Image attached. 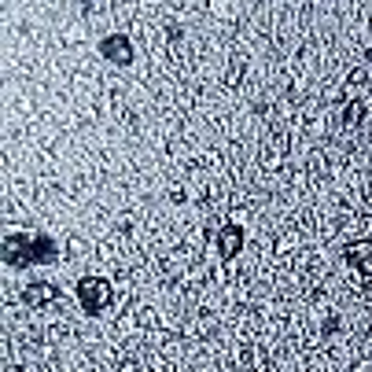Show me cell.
<instances>
[{
  "label": "cell",
  "mask_w": 372,
  "mask_h": 372,
  "mask_svg": "<svg viewBox=\"0 0 372 372\" xmlns=\"http://www.w3.org/2000/svg\"><path fill=\"white\" fill-rule=\"evenodd\" d=\"M74 299H78V306L89 317H100V314L111 310L115 288H111V280H103V277H81L78 288H74Z\"/></svg>",
  "instance_id": "6da1fadb"
},
{
  "label": "cell",
  "mask_w": 372,
  "mask_h": 372,
  "mask_svg": "<svg viewBox=\"0 0 372 372\" xmlns=\"http://www.w3.org/2000/svg\"><path fill=\"white\" fill-rule=\"evenodd\" d=\"M0 262L8 269H30L33 266V236L30 232H11L0 239Z\"/></svg>",
  "instance_id": "7a4b0ae2"
},
{
  "label": "cell",
  "mask_w": 372,
  "mask_h": 372,
  "mask_svg": "<svg viewBox=\"0 0 372 372\" xmlns=\"http://www.w3.org/2000/svg\"><path fill=\"white\" fill-rule=\"evenodd\" d=\"M100 56L107 63H118V67H129V63L137 59V48H133V41H129V33H107L100 41Z\"/></svg>",
  "instance_id": "3957f363"
},
{
  "label": "cell",
  "mask_w": 372,
  "mask_h": 372,
  "mask_svg": "<svg viewBox=\"0 0 372 372\" xmlns=\"http://www.w3.org/2000/svg\"><path fill=\"white\" fill-rule=\"evenodd\" d=\"M343 258H346V266L354 269L358 277H365L372 284V239H354V244H346Z\"/></svg>",
  "instance_id": "277c9868"
},
{
  "label": "cell",
  "mask_w": 372,
  "mask_h": 372,
  "mask_svg": "<svg viewBox=\"0 0 372 372\" xmlns=\"http://www.w3.org/2000/svg\"><path fill=\"white\" fill-rule=\"evenodd\" d=\"M244 239H247L244 225H236V222L222 225V229H217V258H222V262H232L239 251H244Z\"/></svg>",
  "instance_id": "5b68a950"
},
{
  "label": "cell",
  "mask_w": 372,
  "mask_h": 372,
  "mask_svg": "<svg viewBox=\"0 0 372 372\" xmlns=\"http://www.w3.org/2000/svg\"><path fill=\"white\" fill-rule=\"evenodd\" d=\"M59 299V288L52 280H30L23 288V302L30 306V310H45V306H52Z\"/></svg>",
  "instance_id": "8992f818"
},
{
  "label": "cell",
  "mask_w": 372,
  "mask_h": 372,
  "mask_svg": "<svg viewBox=\"0 0 372 372\" xmlns=\"http://www.w3.org/2000/svg\"><path fill=\"white\" fill-rule=\"evenodd\" d=\"M52 262H59V239L37 232L33 236V266H52Z\"/></svg>",
  "instance_id": "52a82bcc"
},
{
  "label": "cell",
  "mask_w": 372,
  "mask_h": 372,
  "mask_svg": "<svg viewBox=\"0 0 372 372\" xmlns=\"http://www.w3.org/2000/svg\"><path fill=\"white\" fill-rule=\"evenodd\" d=\"M365 118H368V103H365V100H350V103L343 107V125L358 129Z\"/></svg>",
  "instance_id": "ba28073f"
},
{
  "label": "cell",
  "mask_w": 372,
  "mask_h": 372,
  "mask_svg": "<svg viewBox=\"0 0 372 372\" xmlns=\"http://www.w3.org/2000/svg\"><path fill=\"white\" fill-rule=\"evenodd\" d=\"M365 81H368V71H365V67H358V71L346 74V85H350V89H361Z\"/></svg>",
  "instance_id": "9c48e42d"
},
{
  "label": "cell",
  "mask_w": 372,
  "mask_h": 372,
  "mask_svg": "<svg viewBox=\"0 0 372 372\" xmlns=\"http://www.w3.org/2000/svg\"><path fill=\"white\" fill-rule=\"evenodd\" d=\"M244 71H247V67H244V63H232V67L225 71V85H236L239 78H244Z\"/></svg>",
  "instance_id": "30bf717a"
}]
</instances>
